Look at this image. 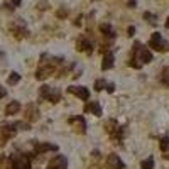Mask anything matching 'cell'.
Segmentation results:
<instances>
[{
    "instance_id": "25",
    "label": "cell",
    "mask_w": 169,
    "mask_h": 169,
    "mask_svg": "<svg viewBox=\"0 0 169 169\" xmlns=\"http://www.w3.org/2000/svg\"><path fill=\"white\" fill-rule=\"evenodd\" d=\"M144 19H145L147 22H156V15H154V14H151V12H145V14H144Z\"/></svg>"
},
{
    "instance_id": "4",
    "label": "cell",
    "mask_w": 169,
    "mask_h": 169,
    "mask_svg": "<svg viewBox=\"0 0 169 169\" xmlns=\"http://www.w3.org/2000/svg\"><path fill=\"white\" fill-rule=\"evenodd\" d=\"M68 93L76 95V97L81 98V100H88L90 98V91H88V88H84V86H69Z\"/></svg>"
},
{
    "instance_id": "36",
    "label": "cell",
    "mask_w": 169,
    "mask_h": 169,
    "mask_svg": "<svg viewBox=\"0 0 169 169\" xmlns=\"http://www.w3.org/2000/svg\"><path fill=\"white\" fill-rule=\"evenodd\" d=\"M0 58H2V53H0Z\"/></svg>"
},
{
    "instance_id": "30",
    "label": "cell",
    "mask_w": 169,
    "mask_h": 169,
    "mask_svg": "<svg viewBox=\"0 0 169 169\" xmlns=\"http://www.w3.org/2000/svg\"><path fill=\"white\" fill-rule=\"evenodd\" d=\"M113 90H115V84L113 83H108V84H107V91H108V93H112Z\"/></svg>"
},
{
    "instance_id": "24",
    "label": "cell",
    "mask_w": 169,
    "mask_h": 169,
    "mask_svg": "<svg viewBox=\"0 0 169 169\" xmlns=\"http://www.w3.org/2000/svg\"><path fill=\"white\" fill-rule=\"evenodd\" d=\"M15 127H19L21 130H29L30 129V125L29 123H25V122H15Z\"/></svg>"
},
{
    "instance_id": "34",
    "label": "cell",
    "mask_w": 169,
    "mask_h": 169,
    "mask_svg": "<svg viewBox=\"0 0 169 169\" xmlns=\"http://www.w3.org/2000/svg\"><path fill=\"white\" fill-rule=\"evenodd\" d=\"M166 27H169V17H167V21H166Z\"/></svg>"
},
{
    "instance_id": "23",
    "label": "cell",
    "mask_w": 169,
    "mask_h": 169,
    "mask_svg": "<svg viewBox=\"0 0 169 169\" xmlns=\"http://www.w3.org/2000/svg\"><path fill=\"white\" fill-rule=\"evenodd\" d=\"M105 86H107L105 80H97V81H95V90H97V91H101Z\"/></svg>"
},
{
    "instance_id": "20",
    "label": "cell",
    "mask_w": 169,
    "mask_h": 169,
    "mask_svg": "<svg viewBox=\"0 0 169 169\" xmlns=\"http://www.w3.org/2000/svg\"><path fill=\"white\" fill-rule=\"evenodd\" d=\"M140 167H142V169H152V167H154V159H152V157L144 159L142 164H140Z\"/></svg>"
},
{
    "instance_id": "27",
    "label": "cell",
    "mask_w": 169,
    "mask_h": 169,
    "mask_svg": "<svg viewBox=\"0 0 169 169\" xmlns=\"http://www.w3.org/2000/svg\"><path fill=\"white\" fill-rule=\"evenodd\" d=\"M5 164H7V157H5V156H0V169H5V167H7Z\"/></svg>"
},
{
    "instance_id": "15",
    "label": "cell",
    "mask_w": 169,
    "mask_h": 169,
    "mask_svg": "<svg viewBox=\"0 0 169 169\" xmlns=\"http://www.w3.org/2000/svg\"><path fill=\"white\" fill-rule=\"evenodd\" d=\"M19 110H21V103H19V101H10V103L5 107V115H15Z\"/></svg>"
},
{
    "instance_id": "19",
    "label": "cell",
    "mask_w": 169,
    "mask_h": 169,
    "mask_svg": "<svg viewBox=\"0 0 169 169\" xmlns=\"http://www.w3.org/2000/svg\"><path fill=\"white\" fill-rule=\"evenodd\" d=\"M19 81H21V75H19V73H10L7 83H8V84H17Z\"/></svg>"
},
{
    "instance_id": "21",
    "label": "cell",
    "mask_w": 169,
    "mask_h": 169,
    "mask_svg": "<svg viewBox=\"0 0 169 169\" xmlns=\"http://www.w3.org/2000/svg\"><path fill=\"white\" fill-rule=\"evenodd\" d=\"M105 127H107V130H108V132H115V127H117V122L110 118V120H107Z\"/></svg>"
},
{
    "instance_id": "29",
    "label": "cell",
    "mask_w": 169,
    "mask_h": 169,
    "mask_svg": "<svg viewBox=\"0 0 169 169\" xmlns=\"http://www.w3.org/2000/svg\"><path fill=\"white\" fill-rule=\"evenodd\" d=\"M127 32H129V34H127V36H130V37H132V36H134V34H135V27H134V25H130Z\"/></svg>"
},
{
    "instance_id": "31",
    "label": "cell",
    "mask_w": 169,
    "mask_h": 169,
    "mask_svg": "<svg viewBox=\"0 0 169 169\" xmlns=\"http://www.w3.org/2000/svg\"><path fill=\"white\" fill-rule=\"evenodd\" d=\"M5 95H7V91H5V88H2V86H0V98H4Z\"/></svg>"
},
{
    "instance_id": "12",
    "label": "cell",
    "mask_w": 169,
    "mask_h": 169,
    "mask_svg": "<svg viewBox=\"0 0 169 169\" xmlns=\"http://www.w3.org/2000/svg\"><path fill=\"white\" fill-rule=\"evenodd\" d=\"M84 112H91V113L97 115V117L101 115V108H100V105H98V101H90V103H86V105H84Z\"/></svg>"
},
{
    "instance_id": "14",
    "label": "cell",
    "mask_w": 169,
    "mask_h": 169,
    "mask_svg": "<svg viewBox=\"0 0 169 169\" xmlns=\"http://www.w3.org/2000/svg\"><path fill=\"white\" fill-rule=\"evenodd\" d=\"M139 54H140V61L142 63H151L152 61V53L145 47H142V44L139 46Z\"/></svg>"
},
{
    "instance_id": "35",
    "label": "cell",
    "mask_w": 169,
    "mask_h": 169,
    "mask_svg": "<svg viewBox=\"0 0 169 169\" xmlns=\"http://www.w3.org/2000/svg\"><path fill=\"white\" fill-rule=\"evenodd\" d=\"M164 157H166V159H169V154H166V156H164Z\"/></svg>"
},
{
    "instance_id": "2",
    "label": "cell",
    "mask_w": 169,
    "mask_h": 169,
    "mask_svg": "<svg viewBox=\"0 0 169 169\" xmlns=\"http://www.w3.org/2000/svg\"><path fill=\"white\" fill-rule=\"evenodd\" d=\"M17 132V127L15 123L12 125H0V145H4L8 139H12Z\"/></svg>"
},
{
    "instance_id": "28",
    "label": "cell",
    "mask_w": 169,
    "mask_h": 169,
    "mask_svg": "<svg viewBox=\"0 0 169 169\" xmlns=\"http://www.w3.org/2000/svg\"><path fill=\"white\" fill-rule=\"evenodd\" d=\"M47 7H49V4H47V2H41V4L37 5V8H39V10H46Z\"/></svg>"
},
{
    "instance_id": "26",
    "label": "cell",
    "mask_w": 169,
    "mask_h": 169,
    "mask_svg": "<svg viewBox=\"0 0 169 169\" xmlns=\"http://www.w3.org/2000/svg\"><path fill=\"white\" fill-rule=\"evenodd\" d=\"M56 15H58L59 19H64V17L68 15V10H66V8H59L58 12H56Z\"/></svg>"
},
{
    "instance_id": "16",
    "label": "cell",
    "mask_w": 169,
    "mask_h": 169,
    "mask_svg": "<svg viewBox=\"0 0 169 169\" xmlns=\"http://www.w3.org/2000/svg\"><path fill=\"white\" fill-rule=\"evenodd\" d=\"M112 66H113V54H112V53H107L105 58H103V63H101V69L107 71V69H110Z\"/></svg>"
},
{
    "instance_id": "32",
    "label": "cell",
    "mask_w": 169,
    "mask_h": 169,
    "mask_svg": "<svg viewBox=\"0 0 169 169\" xmlns=\"http://www.w3.org/2000/svg\"><path fill=\"white\" fill-rule=\"evenodd\" d=\"M129 7H135V0H129Z\"/></svg>"
},
{
    "instance_id": "3",
    "label": "cell",
    "mask_w": 169,
    "mask_h": 169,
    "mask_svg": "<svg viewBox=\"0 0 169 169\" xmlns=\"http://www.w3.org/2000/svg\"><path fill=\"white\" fill-rule=\"evenodd\" d=\"M149 46H151L152 49H156V51H164V49H169L167 44H164V41H162V36H161L159 32H154V34H152L151 41H149Z\"/></svg>"
},
{
    "instance_id": "17",
    "label": "cell",
    "mask_w": 169,
    "mask_h": 169,
    "mask_svg": "<svg viewBox=\"0 0 169 169\" xmlns=\"http://www.w3.org/2000/svg\"><path fill=\"white\" fill-rule=\"evenodd\" d=\"M100 30L103 34H105L107 37H115V34H113V29H112V25H108V24H101L100 25Z\"/></svg>"
},
{
    "instance_id": "11",
    "label": "cell",
    "mask_w": 169,
    "mask_h": 169,
    "mask_svg": "<svg viewBox=\"0 0 169 169\" xmlns=\"http://www.w3.org/2000/svg\"><path fill=\"white\" fill-rule=\"evenodd\" d=\"M47 151H58V145H54V144H36V149H34V152L36 154H41V152H47Z\"/></svg>"
},
{
    "instance_id": "18",
    "label": "cell",
    "mask_w": 169,
    "mask_h": 169,
    "mask_svg": "<svg viewBox=\"0 0 169 169\" xmlns=\"http://www.w3.org/2000/svg\"><path fill=\"white\" fill-rule=\"evenodd\" d=\"M161 83L164 86H169V68H164L162 69V76H161Z\"/></svg>"
},
{
    "instance_id": "22",
    "label": "cell",
    "mask_w": 169,
    "mask_h": 169,
    "mask_svg": "<svg viewBox=\"0 0 169 169\" xmlns=\"http://www.w3.org/2000/svg\"><path fill=\"white\" fill-rule=\"evenodd\" d=\"M167 149H169V139L167 137H162V139H161V151L166 152Z\"/></svg>"
},
{
    "instance_id": "8",
    "label": "cell",
    "mask_w": 169,
    "mask_h": 169,
    "mask_svg": "<svg viewBox=\"0 0 169 169\" xmlns=\"http://www.w3.org/2000/svg\"><path fill=\"white\" fill-rule=\"evenodd\" d=\"M54 73V66L53 64H49V66H42L37 69V73H36V78L37 80H46L47 76H51Z\"/></svg>"
},
{
    "instance_id": "1",
    "label": "cell",
    "mask_w": 169,
    "mask_h": 169,
    "mask_svg": "<svg viewBox=\"0 0 169 169\" xmlns=\"http://www.w3.org/2000/svg\"><path fill=\"white\" fill-rule=\"evenodd\" d=\"M39 93H41L42 98H46V100H49L51 103H58L59 98H61V93H59V90L56 88H51V86H41V90H39Z\"/></svg>"
},
{
    "instance_id": "7",
    "label": "cell",
    "mask_w": 169,
    "mask_h": 169,
    "mask_svg": "<svg viewBox=\"0 0 169 169\" xmlns=\"http://www.w3.org/2000/svg\"><path fill=\"white\" fill-rule=\"evenodd\" d=\"M107 167L108 169H123V162L117 154H110L107 159Z\"/></svg>"
},
{
    "instance_id": "9",
    "label": "cell",
    "mask_w": 169,
    "mask_h": 169,
    "mask_svg": "<svg viewBox=\"0 0 169 169\" xmlns=\"http://www.w3.org/2000/svg\"><path fill=\"white\" fill-rule=\"evenodd\" d=\"M25 118H27L29 122H34V120H37L39 118L37 107L34 105V103H29V105H27V108H25Z\"/></svg>"
},
{
    "instance_id": "33",
    "label": "cell",
    "mask_w": 169,
    "mask_h": 169,
    "mask_svg": "<svg viewBox=\"0 0 169 169\" xmlns=\"http://www.w3.org/2000/svg\"><path fill=\"white\" fill-rule=\"evenodd\" d=\"M12 4H14V5H15V7H17V5L21 4V0H12Z\"/></svg>"
},
{
    "instance_id": "6",
    "label": "cell",
    "mask_w": 169,
    "mask_h": 169,
    "mask_svg": "<svg viewBox=\"0 0 169 169\" xmlns=\"http://www.w3.org/2000/svg\"><path fill=\"white\" fill-rule=\"evenodd\" d=\"M47 169H68V159L64 156H56L49 162Z\"/></svg>"
},
{
    "instance_id": "13",
    "label": "cell",
    "mask_w": 169,
    "mask_h": 169,
    "mask_svg": "<svg viewBox=\"0 0 169 169\" xmlns=\"http://www.w3.org/2000/svg\"><path fill=\"white\" fill-rule=\"evenodd\" d=\"M68 122H69V123H76V125H78V132H84V129H86V122H84V118L81 117V115L71 117Z\"/></svg>"
},
{
    "instance_id": "5",
    "label": "cell",
    "mask_w": 169,
    "mask_h": 169,
    "mask_svg": "<svg viewBox=\"0 0 169 169\" xmlns=\"http://www.w3.org/2000/svg\"><path fill=\"white\" fill-rule=\"evenodd\" d=\"M12 167L14 169H30V161L27 156H17L12 161Z\"/></svg>"
},
{
    "instance_id": "10",
    "label": "cell",
    "mask_w": 169,
    "mask_h": 169,
    "mask_svg": "<svg viewBox=\"0 0 169 169\" xmlns=\"http://www.w3.org/2000/svg\"><path fill=\"white\" fill-rule=\"evenodd\" d=\"M76 49L78 51H86L88 54H91V42H90L88 39H84V37H80L78 42H76Z\"/></svg>"
}]
</instances>
